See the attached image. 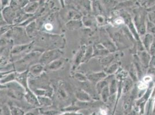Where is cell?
<instances>
[{"mask_svg":"<svg viewBox=\"0 0 155 115\" xmlns=\"http://www.w3.org/2000/svg\"><path fill=\"white\" fill-rule=\"evenodd\" d=\"M42 54L38 52H31L26 55L21 59L16 61L15 64V70H16L17 72H22L28 70L26 67L31 64L32 62L38 61L39 62V59L41 56Z\"/></svg>","mask_w":155,"mask_h":115,"instance_id":"1","label":"cell"},{"mask_svg":"<svg viewBox=\"0 0 155 115\" xmlns=\"http://www.w3.org/2000/svg\"><path fill=\"white\" fill-rule=\"evenodd\" d=\"M151 80H152V78H151V77L148 76H146V77H145L143 78V82H145V83H147L149 82Z\"/></svg>","mask_w":155,"mask_h":115,"instance_id":"42","label":"cell"},{"mask_svg":"<svg viewBox=\"0 0 155 115\" xmlns=\"http://www.w3.org/2000/svg\"><path fill=\"white\" fill-rule=\"evenodd\" d=\"M16 79V72L13 71L12 73H10L9 74H7L4 76L1 77V85H4L7 83L12 82L15 81Z\"/></svg>","mask_w":155,"mask_h":115,"instance_id":"19","label":"cell"},{"mask_svg":"<svg viewBox=\"0 0 155 115\" xmlns=\"http://www.w3.org/2000/svg\"><path fill=\"white\" fill-rule=\"evenodd\" d=\"M62 55V52L59 49L48 50L42 54L39 63L43 64L44 66H47L52 62L60 59Z\"/></svg>","mask_w":155,"mask_h":115,"instance_id":"3","label":"cell"},{"mask_svg":"<svg viewBox=\"0 0 155 115\" xmlns=\"http://www.w3.org/2000/svg\"><path fill=\"white\" fill-rule=\"evenodd\" d=\"M104 18L101 16H97V21L100 23H103Z\"/></svg>","mask_w":155,"mask_h":115,"instance_id":"44","label":"cell"},{"mask_svg":"<svg viewBox=\"0 0 155 115\" xmlns=\"http://www.w3.org/2000/svg\"><path fill=\"white\" fill-rule=\"evenodd\" d=\"M148 30L150 32H155V26L153 24L151 23H148Z\"/></svg>","mask_w":155,"mask_h":115,"instance_id":"39","label":"cell"},{"mask_svg":"<svg viewBox=\"0 0 155 115\" xmlns=\"http://www.w3.org/2000/svg\"><path fill=\"white\" fill-rule=\"evenodd\" d=\"M117 67L118 66L116 64H110L104 69V72L106 73L107 75H110L117 70Z\"/></svg>","mask_w":155,"mask_h":115,"instance_id":"30","label":"cell"},{"mask_svg":"<svg viewBox=\"0 0 155 115\" xmlns=\"http://www.w3.org/2000/svg\"><path fill=\"white\" fill-rule=\"evenodd\" d=\"M86 76L88 81H89L93 85H95L96 86L98 82L103 80L107 77V75L104 71H100L89 74Z\"/></svg>","mask_w":155,"mask_h":115,"instance_id":"7","label":"cell"},{"mask_svg":"<svg viewBox=\"0 0 155 115\" xmlns=\"http://www.w3.org/2000/svg\"><path fill=\"white\" fill-rule=\"evenodd\" d=\"M100 96L101 97V98L102 100V101L104 103H106L108 101L110 97V89H109V87L108 85L107 86H106L104 89L101 93H100Z\"/></svg>","mask_w":155,"mask_h":115,"instance_id":"23","label":"cell"},{"mask_svg":"<svg viewBox=\"0 0 155 115\" xmlns=\"http://www.w3.org/2000/svg\"><path fill=\"white\" fill-rule=\"evenodd\" d=\"M74 77L75 78V79H77L78 81H79L81 83L88 81L87 76H84V74H83L82 73H75Z\"/></svg>","mask_w":155,"mask_h":115,"instance_id":"32","label":"cell"},{"mask_svg":"<svg viewBox=\"0 0 155 115\" xmlns=\"http://www.w3.org/2000/svg\"><path fill=\"white\" fill-rule=\"evenodd\" d=\"M41 113L42 115H60L62 112L56 109H49V110H42L40 109Z\"/></svg>","mask_w":155,"mask_h":115,"instance_id":"29","label":"cell"},{"mask_svg":"<svg viewBox=\"0 0 155 115\" xmlns=\"http://www.w3.org/2000/svg\"><path fill=\"white\" fill-rule=\"evenodd\" d=\"M93 54H94V48L93 47V46L89 45L87 47H86L82 63L87 62L91 58L93 57Z\"/></svg>","mask_w":155,"mask_h":115,"instance_id":"21","label":"cell"},{"mask_svg":"<svg viewBox=\"0 0 155 115\" xmlns=\"http://www.w3.org/2000/svg\"><path fill=\"white\" fill-rule=\"evenodd\" d=\"M108 87H109V89H110V96L114 95L117 92V90L116 79H112L110 82V84H108Z\"/></svg>","mask_w":155,"mask_h":115,"instance_id":"28","label":"cell"},{"mask_svg":"<svg viewBox=\"0 0 155 115\" xmlns=\"http://www.w3.org/2000/svg\"><path fill=\"white\" fill-rule=\"evenodd\" d=\"M85 50H86V47L84 46V47H82L81 50H79V51L78 52L77 54L75 57V59H74V63L72 65V70H75L79 66V65L81 63H82L83 59L84 57Z\"/></svg>","mask_w":155,"mask_h":115,"instance_id":"11","label":"cell"},{"mask_svg":"<svg viewBox=\"0 0 155 115\" xmlns=\"http://www.w3.org/2000/svg\"><path fill=\"white\" fill-rule=\"evenodd\" d=\"M63 64H64V61L63 59L60 58L48 64L46 66V69L51 71L58 70L63 66Z\"/></svg>","mask_w":155,"mask_h":115,"instance_id":"16","label":"cell"},{"mask_svg":"<svg viewBox=\"0 0 155 115\" xmlns=\"http://www.w3.org/2000/svg\"><path fill=\"white\" fill-rule=\"evenodd\" d=\"M1 14L3 18L5 20L7 24L9 25L12 24L16 18L15 11L11 7H7L2 9Z\"/></svg>","mask_w":155,"mask_h":115,"instance_id":"4","label":"cell"},{"mask_svg":"<svg viewBox=\"0 0 155 115\" xmlns=\"http://www.w3.org/2000/svg\"><path fill=\"white\" fill-rule=\"evenodd\" d=\"M31 43L16 45L12 48L11 53L12 55H18L20 54H22L24 52L28 51L31 48Z\"/></svg>","mask_w":155,"mask_h":115,"instance_id":"12","label":"cell"},{"mask_svg":"<svg viewBox=\"0 0 155 115\" xmlns=\"http://www.w3.org/2000/svg\"><path fill=\"white\" fill-rule=\"evenodd\" d=\"M38 42L43 46L46 45L47 47H50L53 49H58L61 45L58 44L60 42L62 43V38L59 36L51 35L50 34L42 33L38 36Z\"/></svg>","mask_w":155,"mask_h":115,"instance_id":"2","label":"cell"},{"mask_svg":"<svg viewBox=\"0 0 155 115\" xmlns=\"http://www.w3.org/2000/svg\"><path fill=\"white\" fill-rule=\"evenodd\" d=\"M91 115H96V113H93Z\"/></svg>","mask_w":155,"mask_h":115,"instance_id":"47","label":"cell"},{"mask_svg":"<svg viewBox=\"0 0 155 115\" xmlns=\"http://www.w3.org/2000/svg\"><path fill=\"white\" fill-rule=\"evenodd\" d=\"M114 59H115V56L114 54H108V55L105 56L103 57V58H101V64L103 66L108 67V65L113 61Z\"/></svg>","mask_w":155,"mask_h":115,"instance_id":"25","label":"cell"},{"mask_svg":"<svg viewBox=\"0 0 155 115\" xmlns=\"http://www.w3.org/2000/svg\"><path fill=\"white\" fill-rule=\"evenodd\" d=\"M38 7L39 3L37 1H28L26 6L23 8L24 12L31 15L37 10Z\"/></svg>","mask_w":155,"mask_h":115,"instance_id":"13","label":"cell"},{"mask_svg":"<svg viewBox=\"0 0 155 115\" xmlns=\"http://www.w3.org/2000/svg\"><path fill=\"white\" fill-rule=\"evenodd\" d=\"M81 26L82 22H81L79 20H70L66 24L67 27L70 30H77L78 28H80Z\"/></svg>","mask_w":155,"mask_h":115,"instance_id":"22","label":"cell"},{"mask_svg":"<svg viewBox=\"0 0 155 115\" xmlns=\"http://www.w3.org/2000/svg\"><path fill=\"white\" fill-rule=\"evenodd\" d=\"M101 44L103 45L104 47L109 52H114L116 50V48L112 42L108 38V36L103 33H101Z\"/></svg>","mask_w":155,"mask_h":115,"instance_id":"10","label":"cell"},{"mask_svg":"<svg viewBox=\"0 0 155 115\" xmlns=\"http://www.w3.org/2000/svg\"><path fill=\"white\" fill-rule=\"evenodd\" d=\"M25 92H23L19 90L11 89H8V95L10 96L15 100H18L21 101L23 98L25 99Z\"/></svg>","mask_w":155,"mask_h":115,"instance_id":"14","label":"cell"},{"mask_svg":"<svg viewBox=\"0 0 155 115\" xmlns=\"http://www.w3.org/2000/svg\"><path fill=\"white\" fill-rule=\"evenodd\" d=\"M75 97L79 101L81 102H91L93 101V99L91 95L84 90H78L75 92Z\"/></svg>","mask_w":155,"mask_h":115,"instance_id":"9","label":"cell"},{"mask_svg":"<svg viewBox=\"0 0 155 115\" xmlns=\"http://www.w3.org/2000/svg\"><path fill=\"white\" fill-rule=\"evenodd\" d=\"M29 76V71L28 70L17 72L16 71V79L15 81L21 85L25 89L28 88V78Z\"/></svg>","mask_w":155,"mask_h":115,"instance_id":"5","label":"cell"},{"mask_svg":"<svg viewBox=\"0 0 155 115\" xmlns=\"http://www.w3.org/2000/svg\"><path fill=\"white\" fill-rule=\"evenodd\" d=\"M37 30V25L35 21H31L30 23L26 28V32L27 35L31 38L34 36V34L35 33V31Z\"/></svg>","mask_w":155,"mask_h":115,"instance_id":"20","label":"cell"},{"mask_svg":"<svg viewBox=\"0 0 155 115\" xmlns=\"http://www.w3.org/2000/svg\"><path fill=\"white\" fill-rule=\"evenodd\" d=\"M132 100L130 96L126 97L123 101V110L125 115H129L131 113Z\"/></svg>","mask_w":155,"mask_h":115,"instance_id":"18","label":"cell"},{"mask_svg":"<svg viewBox=\"0 0 155 115\" xmlns=\"http://www.w3.org/2000/svg\"><path fill=\"white\" fill-rule=\"evenodd\" d=\"M134 115V113H133V114H132V115Z\"/></svg>","mask_w":155,"mask_h":115,"instance_id":"48","label":"cell"},{"mask_svg":"<svg viewBox=\"0 0 155 115\" xmlns=\"http://www.w3.org/2000/svg\"><path fill=\"white\" fill-rule=\"evenodd\" d=\"M131 86H132V82L131 81L128 79H127L126 81H125V83L124 84V86H123V93H127L129 91L130 88H131Z\"/></svg>","mask_w":155,"mask_h":115,"instance_id":"34","label":"cell"},{"mask_svg":"<svg viewBox=\"0 0 155 115\" xmlns=\"http://www.w3.org/2000/svg\"><path fill=\"white\" fill-rule=\"evenodd\" d=\"M150 52L152 54H153L154 52H155V42H154L152 45V47L150 48Z\"/></svg>","mask_w":155,"mask_h":115,"instance_id":"45","label":"cell"},{"mask_svg":"<svg viewBox=\"0 0 155 115\" xmlns=\"http://www.w3.org/2000/svg\"><path fill=\"white\" fill-rule=\"evenodd\" d=\"M9 108L11 115H25V111L19 107L11 105L9 106Z\"/></svg>","mask_w":155,"mask_h":115,"instance_id":"26","label":"cell"},{"mask_svg":"<svg viewBox=\"0 0 155 115\" xmlns=\"http://www.w3.org/2000/svg\"><path fill=\"white\" fill-rule=\"evenodd\" d=\"M45 29L47 31H51L52 29H53V26H52V25H51V24H49V23L46 24L45 26Z\"/></svg>","mask_w":155,"mask_h":115,"instance_id":"43","label":"cell"},{"mask_svg":"<svg viewBox=\"0 0 155 115\" xmlns=\"http://www.w3.org/2000/svg\"><path fill=\"white\" fill-rule=\"evenodd\" d=\"M45 66L40 63L33 64L28 69L29 76H32L33 78H37L41 76L45 70Z\"/></svg>","mask_w":155,"mask_h":115,"instance_id":"8","label":"cell"},{"mask_svg":"<svg viewBox=\"0 0 155 115\" xmlns=\"http://www.w3.org/2000/svg\"><path fill=\"white\" fill-rule=\"evenodd\" d=\"M82 21L84 26L87 27H91L95 24V20L91 16H85L83 18Z\"/></svg>","mask_w":155,"mask_h":115,"instance_id":"31","label":"cell"},{"mask_svg":"<svg viewBox=\"0 0 155 115\" xmlns=\"http://www.w3.org/2000/svg\"><path fill=\"white\" fill-rule=\"evenodd\" d=\"M11 25H6V26H2L1 27V35H3L5 32H8L9 30H11L10 28L11 26H10Z\"/></svg>","mask_w":155,"mask_h":115,"instance_id":"37","label":"cell"},{"mask_svg":"<svg viewBox=\"0 0 155 115\" xmlns=\"http://www.w3.org/2000/svg\"><path fill=\"white\" fill-rule=\"evenodd\" d=\"M25 100L30 105L35 107L36 108L40 107L39 104L38 97L29 88L26 89L25 93Z\"/></svg>","mask_w":155,"mask_h":115,"instance_id":"6","label":"cell"},{"mask_svg":"<svg viewBox=\"0 0 155 115\" xmlns=\"http://www.w3.org/2000/svg\"><path fill=\"white\" fill-rule=\"evenodd\" d=\"M108 85V81H107V80L106 79H103L101 81H100L96 85L95 88H96V90L97 91V94L98 95H100V93H101L102 90Z\"/></svg>","mask_w":155,"mask_h":115,"instance_id":"24","label":"cell"},{"mask_svg":"<svg viewBox=\"0 0 155 115\" xmlns=\"http://www.w3.org/2000/svg\"><path fill=\"white\" fill-rule=\"evenodd\" d=\"M152 36L148 34L146 36L144 40V45H145L146 48L147 49H149V47L150 46V45H151L152 42Z\"/></svg>","mask_w":155,"mask_h":115,"instance_id":"35","label":"cell"},{"mask_svg":"<svg viewBox=\"0 0 155 115\" xmlns=\"http://www.w3.org/2000/svg\"><path fill=\"white\" fill-rule=\"evenodd\" d=\"M1 115H11L9 105H3L1 107Z\"/></svg>","mask_w":155,"mask_h":115,"instance_id":"33","label":"cell"},{"mask_svg":"<svg viewBox=\"0 0 155 115\" xmlns=\"http://www.w3.org/2000/svg\"><path fill=\"white\" fill-rule=\"evenodd\" d=\"M40 107H49L52 106L53 101L52 99L48 96H37Z\"/></svg>","mask_w":155,"mask_h":115,"instance_id":"17","label":"cell"},{"mask_svg":"<svg viewBox=\"0 0 155 115\" xmlns=\"http://www.w3.org/2000/svg\"><path fill=\"white\" fill-rule=\"evenodd\" d=\"M93 48H94L93 57L103 56L104 57L109 54L110 52L104 47V46L102 44L97 45Z\"/></svg>","mask_w":155,"mask_h":115,"instance_id":"15","label":"cell"},{"mask_svg":"<svg viewBox=\"0 0 155 115\" xmlns=\"http://www.w3.org/2000/svg\"><path fill=\"white\" fill-rule=\"evenodd\" d=\"M41 110L40 108H35L30 110L28 112L25 113V115H41Z\"/></svg>","mask_w":155,"mask_h":115,"instance_id":"36","label":"cell"},{"mask_svg":"<svg viewBox=\"0 0 155 115\" xmlns=\"http://www.w3.org/2000/svg\"><path fill=\"white\" fill-rule=\"evenodd\" d=\"M147 83H145L143 81L138 85V88L140 90L145 89L147 88Z\"/></svg>","mask_w":155,"mask_h":115,"instance_id":"40","label":"cell"},{"mask_svg":"<svg viewBox=\"0 0 155 115\" xmlns=\"http://www.w3.org/2000/svg\"><path fill=\"white\" fill-rule=\"evenodd\" d=\"M60 115H83L82 113H77V112H67L64 113H62Z\"/></svg>","mask_w":155,"mask_h":115,"instance_id":"41","label":"cell"},{"mask_svg":"<svg viewBox=\"0 0 155 115\" xmlns=\"http://www.w3.org/2000/svg\"><path fill=\"white\" fill-rule=\"evenodd\" d=\"M58 97L59 100H65L68 97V94L67 93V92L65 90L64 88L61 85L59 86L58 89Z\"/></svg>","mask_w":155,"mask_h":115,"instance_id":"27","label":"cell"},{"mask_svg":"<svg viewBox=\"0 0 155 115\" xmlns=\"http://www.w3.org/2000/svg\"><path fill=\"white\" fill-rule=\"evenodd\" d=\"M149 71L150 73H152L153 74H155V69H150V70H149Z\"/></svg>","mask_w":155,"mask_h":115,"instance_id":"46","label":"cell"},{"mask_svg":"<svg viewBox=\"0 0 155 115\" xmlns=\"http://www.w3.org/2000/svg\"><path fill=\"white\" fill-rule=\"evenodd\" d=\"M142 59H143V62L145 63V64H148L149 57L148 56V54L146 52H143L142 53Z\"/></svg>","mask_w":155,"mask_h":115,"instance_id":"38","label":"cell"}]
</instances>
